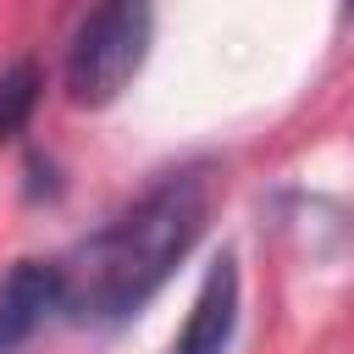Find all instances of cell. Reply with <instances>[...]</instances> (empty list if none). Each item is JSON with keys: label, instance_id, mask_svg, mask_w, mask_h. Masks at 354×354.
<instances>
[{"label": "cell", "instance_id": "1", "mask_svg": "<svg viewBox=\"0 0 354 354\" xmlns=\"http://www.w3.org/2000/svg\"><path fill=\"white\" fill-rule=\"evenodd\" d=\"M210 221V171L183 166L149 183L133 205H122L105 227H94L66 266V315L83 326L133 321L188 260Z\"/></svg>", "mask_w": 354, "mask_h": 354}, {"label": "cell", "instance_id": "2", "mask_svg": "<svg viewBox=\"0 0 354 354\" xmlns=\"http://www.w3.org/2000/svg\"><path fill=\"white\" fill-rule=\"evenodd\" d=\"M155 39V0H88V11L77 17L72 39H66V100L83 111H105L111 100H122V88L144 72Z\"/></svg>", "mask_w": 354, "mask_h": 354}, {"label": "cell", "instance_id": "3", "mask_svg": "<svg viewBox=\"0 0 354 354\" xmlns=\"http://www.w3.org/2000/svg\"><path fill=\"white\" fill-rule=\"evenodd\" d=\"M55 315H66V266L17 260L0 277V354H22Z\"/></svg>", "mask_w": 354, "mask_h": 354}, {"label": "cell", "instance_id": "4", "mask_svg": "<svg viewBox=\"0 0 354 354\" xmlns=\"http://www.w3.org/2000/svg\"><path fill=\"white\" fill-rule=\"evenodd\" d=\"M238 310H243V277H238V254L221 249L194 293V310L183 321V332L171 337L166 354H227L238 337Z\"/></svg>", "mask_w": 354, "mask_h": 354}, {"label": "cell", "instance_id": "5", "mask_svg": "<svg viewBox=\"0 0 354 354\" xmlns=\"http://www.w3.org/2000/svg\"><path fill=\"white\" fill-rule=\"evenodd\" d=\"M39 88H44V72L33 55H17L6 72H0V149L22 138L33 105H39Z\"/></svg>", "mask_w": 354, "mask_h": 354}, {"label": "cell", "instance_id": "6", "mask_svg": "<svg viewBox=\"0 0 354 354\" xmlns=\"http://www.w3.org/2000/svg\"><path fill=\"white\" fill-rule=\"evenodd\" d=\"M343 6H348V11H354V0H343Z\"/></svg>", "mask_w": 354, "mask_h": 354}]
</instances>
